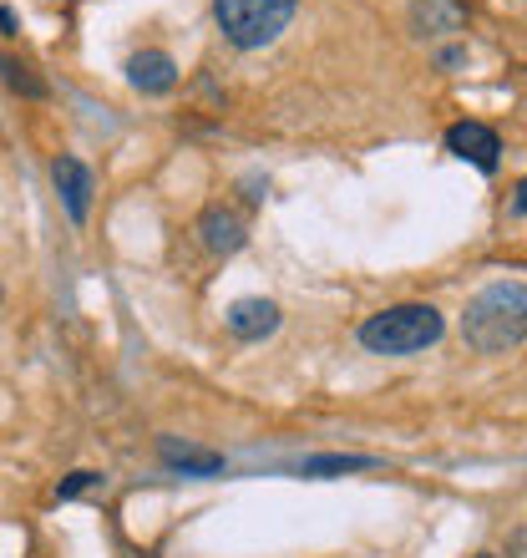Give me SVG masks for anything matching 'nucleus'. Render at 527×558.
Wrapping results in <instances>:
<instances>
[{"mask_svg":"<svg viewBox=\"0 0 527 558\" xmlns=\"http://www.w3.org/2000/svg\"><path fill=\"white\" fill-rule=\"evenodd\" d=\"M462 336H467L471 351L482 355L517 351L527 340V284H517V279L487 284L462 315Z\"/></svg>","mask_w":527,"mask_h":558,"instance_id":"obj_1","label":"nucleus"},{"mask_svg":"<svg viewBox=\"0 0 527 558\" xmlns=\"http://www.w3.org/2000/svg\"><path fill=\"white\" fill-rule=\"evenodd\" d=\"M441 330H446V320L437 305H391L360 325V345L370 355H416L426 345H437Z\"/></svg>","mask_w":527,"mask_h":558,"instance_id":"obj_2","label":"nucleus"},{"mask_svg":"<svg viewBox=\"0 0 527 558\" xmlns=\"http://www.w3.org/2000/svg\"><path fill=\"white\" fill-rule=\"evenodd\" d=\"M299 0H213V21H219L223 41L238 51H264L284 36L294 21Z\"/></svg>","mask_w":527,"mask_h":558,"instance_id":"obj_3","label":"nucleus"},{"mask_svg":"<svg viewBox=\"0 0 527 558\" xmlns=\"http://www.w3.org/2000/svg\"><path fill=\"white\" fill-rule=\"evenodd\" d=\"M446 153L462 162H471L477 173H498L502 162V137L487 128V122H456L446 128Z\"/></svg>","mask_w":527,"mask_h":558,"instance_id":"obj_4","label":"nucleus"},{"mask_svg":"<svg viewBox=\"0 0 527 558\" xmlns=\"http://www.w3.org/2000/svg\"><path fill=\"white\" fill-rule=\"evenodd\" d=\"M51 183L61 193V208H66V219L72 223H87V208H91V168L72 153H61L51 162Z\"/></svg>","mask_w":527,"mask_h":558,"instance_id":"obj_5","label":"nucleus"},{"mask_svg":"<svg viewBox=\"0 0 527 558\" xmlns=\"http://www.w3.org/2000/svg\"><path fill=\"white\" fill-rule=\"evenodd\" d=\"M198 239H204V250L208 254H223V259H229V254H238L244 250V219H238L234 208H223V204H213V208H204V214H198Z\"/></svg>","mask_w":527,"mask_h":558,"instance_id":"obj_6","label":"nucleus"},{"mask_svg":"<svg viewBox=\"0 0 527 558\" xmlns=\"http://www.w3.org/2000/svg\"><path fill=\"white\" fill-rule=\"evenodd\" d=\"M127 82L143 97H168V92L177 87V61L168 57V51H137V57L127 61Z\"/></svg>","mask_w":527,"mask_h":558,"instance_id":"obj_7","label":"nucleus"},{"mask_svg":"<svg viewBox=\"0 0 527 558\" xmlns=\"http://www.w3.org/2000/svg\"><path fill=\"white\" fill-rule=\"evenodd\" d=\"M223 320H229V330H234L238 340H249V345H254V340L274 336V330H279V320H284V315H279V305H274V300H234Z\"/></svg>","mask_w":527,"mask_h":558,"instance_id":"obj_8","label":"nucleus"},{"mask_svg":"<svg viewBox=\"0 0 527 558\" xmlns=\"http://www.w3.org/2000/svg\"><path fill=\"white\" fill-rule=\"evenodd\" d=\"M158 457L173 472H183V477H219L223 472V452H208V447H193V441H177V437H162Z\"/></svg>","mask_w":527,"mask_h":558,"instance_id":"obj_9","label":"nucleus"},{"mask_svg":"<svg viewBox=\"0 0 527 558\" xmlns=\"http://www.w3.org/2000/svg\"><path fill=\"white\" fill-rule=\"evenodd\" d=\"M410 21H416L421 36H452V31H462L467 11H462L456 0H416V5H410Z\"/></svg>","mask_w":527,"mask_h":558,"instance_id":"obj_10","label":"nucleus"},{"mask_svg":"<svg viewBox=\"0 0 527 558\" xmlns=\"http://www.w3.org/2000/svg\"><path fill=\"white\" fill-rule=\"evenodd\" d=\"M0 82H5V87H11L15 97H30V102H41L46 92H51V87H46V82H41V76L30 72L26 61L5 57V51H0Z\"/></svg>","mask_w":527,"mask_h":558,"instance_id":"obj_11","label":"nucleus"},{"mask_svg":"<svg viewBox=\"0 0 527 558\" xmlns=\"http://www.w3.org/2000/svg\"><path fill=\"white\" fill-rule=\"evenodd\" d=\"M360 468H376V457H305V462H299L305 477H324V472H360Z\"/></svg>","mask_w":527,"mask_h":558,"instance_id":"obj_12","label":"nucleus"},{"mask_svg":"<svg viewBox=\"0 0 527 558\" xmlns=\"http://www.w3.org/2000/svg\"><path fill=\"white\" fill-rule=\"evenodd\" d=\"M97 487H107V477L102 472H72V477H66V483L57 487V502H72V498H82V493H97Z\"/></svg>","mask_w":527,"mask_h":558,"instance_id":"obj_13","label":"nucleus"},{"mask_svg":"<svg viewBox=\"0 0 527 558\" xmlns=\"http://www.w3.org/2000/svg\"><path fill=\"white\" fill-rule=\"evenodd\" d=\"M0 36H15V11L11 5H0Z\"/></svg>","mask_w":527,"mask_h":558,"instance_id":"obj_14","label":"nucleus"},{"mask_svg":"<svg viewBox=\"0 0 527 558\" xmlns=\"http://www.w3.org/2000/svg\"><path fill=\"white\" fill-rule=\"evenodd\" d=\"M513 208H517V214H527V178H523V183H517V198H513Z\"/></svg>","mask_w":527,"mask_h":558,"instance_id":"obj_15","label":"nucleus"},{"mask_svg":"<svg viewBox=\"0 0 527 558\" xmlns=\"http://www.w3.org/2000/svg\"><path fill=\"white\" fill-rule=\"evenodd\" d=\"M477 558H492V554H477Z\"/></svg>","mask_w":527,"mask_h":558,"instance_id":"obj_16","label":"nucleus"},{"mask_svg":"<svg viewBox=\"0 0 527 558\" xmlns=\"http://www.w3.org/2000/svg\"><path fill=\"white\" fill-rule=\"evenodd\" d=\"M0 294H5V290H0Z\"/></svg>","mask_w":527,"mask_h":558,"instance_id":"obj_17","label":"nucleus"}]
</instances>
